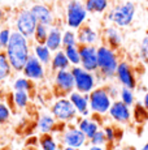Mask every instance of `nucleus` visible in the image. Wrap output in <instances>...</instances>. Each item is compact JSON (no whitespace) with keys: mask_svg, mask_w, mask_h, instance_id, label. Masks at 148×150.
<instances>
[{"mask_svg":"<svg viewBox=\"0 0 148 150\" xmlns=\"http://www.w3.org/2000/svg\"><path fill=\"white\" fill-rule=\"evenodd\" d=\"M4 54L15 73H21L31 55V39L13 30L10 41L4 48Z\"/></svg>","mask_w":148,"mask_h":150,"instance_id":"obj_1","label":"nucleus"},{"mask_svg":"<svg viewBox=\"0 0 148 150\" xmlns=\"http://www.w3.org/2000/svg\"><path fill=\"white\" fill-rule=\"evenodd\" d=\"M119 60L121 59L116 50L108 47L104 43H100L98 46V72H96L98 85L108 83L114 80Z\"/></svg>","mask_w":148,"mask_h":150,"instance_id":"obj_2","label":"nucleus"},{"mask_svg":"<svg viewBox=\"0 0 148 150\" xmlns=\"http://www.w3.org/2000/svg\"><path fill=\"white\" fill-rule=\"evenodd\" d=\"M136 16V4L134 1H121L114 4L104 14V21L118 29H127L133 25Z\"/></svg>","mask_w":148,"mask_h":150,"instance_id":"obj_3","label":"nucleus"},{"mask_svg":"<svg viewBox=\"0 0 148 150\" xmlns=\"http://www.w3.org/2000/svg\"><path fill=\"white\" fill-rule=\"evenodd\" d=\"M89 12L82 0H66L64 5V24L68 29L78 30L89 21Z\"/></svg>","mask_w":148,"mask_h":150,"instance_id":"obj_4","label":"nucleus"},{"mask_svg":"<svg viewBox=\"0 0 148 150\" xmlns=\"http://www.w3.org/2000/svg\"><path fill=\"white\" fill-rule=\"evenodd\" d=\"M50 112L53 117L56 119V122L62 124V125H68L75 122L78 114H77L75 108L72 105V102L69 100L68 97H59L55 102L51 105Z\"/></svg>","mask_w":148,"mask_h":150,"instance_id":"obj_5","label":"nucleus"},{"mask_svg":"<svg viewBox=\"0 0 148 150\" xmlns=\"http://www.w3.org/2000/svg\"><path fill=\"white\" fill-rule=\"evenodd\" d=\"M113 99L108 94L104 85H99L89 94V105L91 114L96 116H105L109 112Z\"/></svg>","mask_w":148,"mask_h":150,"instance_id":"obj_6","label":"nucleus"},{"mask_svg":"<svg viewBox=\"0 0 148 150\" xmlns=\"http://www.w3.org/2000/svg\"><path fill=\"white\" fill-rule=\"evenodd\" d=\"M36 26H38V21L31 13L30 8H20L16 12L15 20H13V30L31 39Z\"/></svg>","mask_w":148,"mask_h":150,"instance_id":"obj_7","label":"nucleus"},{"mask_svg":"<svg viewBox=\"0 0 148 150\" xmlns=\"http://www.w3.org/2000/svg\"><path fill=\"white\" fill-rule=\"evenodd\" d=\"M73 77H74V90L82 94H90L98 85L96 73H91L79 65V67L70 68Z\"/></svg>","mask_w":148,"mask_h":150,"instance_id":"obj_8","label":"nucleus"},{"mask_svg":"<svg viewBox=\"0 0 148 150\" xmlns=\"http://www.w3.org/2000/svg\"><path fill=\"white\" fill-rule=\"evenodd\" d=\"M114 80L121 88H127L131 90H135L138 88V77L135 74V69L129 60H119Z\"/></svg>","mask_w":148,"mask_h":150,"instance_id":"obj_9","label":"nucleus"},{"mask_svg":"<svg viewBox=\"0 0 148 150\" xmlns=\"http://www.w3.org/2000/svg\"><path fill=\"white\" fill-rule=\"evenodd\" d=\"M87 141L86 136L82 133L78 129L77 125L73 124H68L64 127L61 132H60V144L62 146H70V148H75V149H82Z\"/></svg>","mask_w":148,"mask_h":150,"instance_id":"obj_10","label":"nucleus"},{"mask_svg":"<svg viewBox=\"0 0 148 150\" xmlns=\"http://www.w3.org/2000/svg\"><path fill=\"white\" fill-rule=\"evenodd\" d=\"M53 89L59 97H68L72 91H74V77L70 69L59 71L53 73Z\"/></svg>","mask_w":148,"mask_h":150,"instance_id":"obj_11","label":"nucleus"},{"mask_svg":"<svg viewBox=\"0 0 148 150\" xmlns=\"http://www.w3.org/2000/svg\"><path fill=\"white\" fill-rule=\"evenodd\" d=\"M22 76L29 79L33 82H40L47 77V67L43 65L33 54L29 56L26 64L22 69Z\"/></svg>","mask_w":148,"mask_h":150,"instance_id":"obj_12","label":"nucleus"},{"mask_svg":"<svg viewBox=\"0 0 148 150\" xmlns=\"http://www.w3.org/2000/svg\"><path fill=\"white\" fill-rule=\"evenodd\" d=\"M108 116L113 123L121 124V125H129L133 122L131 107L122 103L119 99L113 100L112 106L109 108V112H108Z\"/></svg>","mask_w":148,"mask_h":150,"instance_id":"obj_13","label":"nucleus"},{"mask_svg":"<svg viewBox=\"0 0 148 150\" xmlns=\"http://www.w3.org/2000/svg\"><path fill=\"white\" fill-rule=\"evenodd\" d=\"M81 55V67L91 73L98 72V46L78 45Z\"/></svg>","mask_w":148,"mask_h":150,"instance_id":"obj_14","label":"nucleus"},{"mask_svg":"<svg viewBox=\"0 0 148 150\" xmlns=\"http://www.w3.org/2000/svg\"><path fill=\"white\" fill-rule=\"evenodd\" d=\"M29 8H30L31 13L34 14V17L36 18L38 24H42V25L51 28L57 21L52 7H50L45 3H33Z\"/></svg>","mask_w":148,"mask_h":150,"instance_id":"obj_15","label":"nucleus"},{"mask_svg":"<svg viewBox=\"0 0 148 150\" xmlns=\"http://www.w3.org/2000/svg\"><path fill=\"white\" fill-rule=\"evenodd\" d=\"M101 43L107 45L108 47L113 48V50H119L124 43V35L121 33V29L116 28L114 25H105L101 29Z\"/></svg>","mask_w":148,"mask_h":150,"instance_id":"obj_16","label":"nucleus"},{"mask_svg":"<svg viewBox=\"0 0 148 150\" xmlns=\"http://www.w3.org/2000/svg\"><path fill=\"white\" fill-rule=\"evenodd\" d=\"M77 38H78V45L99 46L101 42V33L92 25L86 24L77 30Z\"/></svg>","mask_w":148,"mask_h":150,"instance_id":"obj_17","label":"nucleus"},{"mask_svg":"<svg viewBox=\"0 0 148 150\" xmlns=\"http://www.w3.org/2000/svg\"><path fill=\"white\" fill-rule=\"evenodd\" d=\"M68 98H69V100L74 106L78 116L89 117L91 115L90 105H89V94H82V93H78V91L74 90L68 96Z\"/></svg>","mask_w":148,"mask_h":150,"instance_id":"obj_18","label":"nucleus"},{"mask_svg":"<svg viewBox=\"0 0 148 150\" xmlns=\"http://www.w3.org/2000/svg\"><path fill=\"white\" fill-rule=\"evenodd\" d=\"M62 33H64V29H62L61 24L56 22L55 25L50 28V33H48L47 41L44 45L50 48L52 54L62 50Z\"/></svg>","mask_w":148,"mask_h":150,"instance_id":"obj_19","label":"nucleus"},{"mask_svg":"<svg viewBox=\"0 0 148 150\" xmlns=\"http://www.w3.org/2000/svg\"><path fill=\"white\" fill-rule=\"evenodd\" d=\"M57 124L51 112H42L36 119V129L40 134H53L57 131Z\"/></svg>","mask_w":148,"mask_h":150,"instance_id":"obj_20","label":"nucleus"},{"mask_svg":"<svg viewBox=\"0 0 148 150\" xmlns=\"http://www.w3.org/2000/svg\"><path fill=\"white\" fill-rule=\"evenodd\" d=\"M75 122H77L75 125L78 127L79 131L86 136L87 141L95 136V133L98 131H100V123H99L96 119H92V117H90V116L89 117L78 116Z\"/></svg>","mask_w":148,"mask_h":150,"instance_id":"obj_21","label":"nucleus"},{"mask_svg":"<svg viewBox=\"0 0 148 150\" xmlns=\"http://www.w3.org/2000/svg\"><path fill=\"white\" fill-rule=\"evenodd\" d=\"M70 68H72V65H70L64 50L53 52L52 60H51V64H50V71L52 73H56L59 71H66V69H70Z\"/></svg>","mask_w":148,"mask_h":150,"instance_id":"obj_22","label":"nucleus"},{"mask_svg":"<svg viewBox=\"0 0 148 150\" xmlns=\"http://www.w3.org/2000/svg\"><path fill=\"white\" fill-rule=\"evenodd\" d=\"M84 8L89 13L105 14L110 8V0H84Z\"/></svg>","mask_w":148,"mask_h":150,"instance_id":"obj_23","label":"nucleus"},{"mask_svg":"<svg viewBox=\"0 0 148 150\" xmlns=\"http://www.w3.org/2000/svg\"><path fill=\"white\" fill-rule=\"evenodd\" d=\"M31 54H33L43 65L50 67L53 54L51 52V50L45 45H33L31 46Z\"/></svg>","mask_w":148,"mask_h":150,"instance_id":"obj_24","label":"nucleus"},{"mask_svg":"<svg viewBox=\"0 0 148 150\" xmlns=\"http://www.w3.org/2000/svg\"><path fill=\"white\" fill-rule=\"evenodd\" d=\"M12 89L13 91H26V93L31 94L35 90V82L30 81L25 76H17L12 81Z\"/></svg>","mask_w":148,"mask_h":150,"instance_id":"obj_25","label":"nucleus"},{"mask_svg":"<svg viewBox=\"0 0 148 150\" xmlns=\"http://www.w3.org/2000/svg\"><path fill=\"white\" fill-rule=\"evenodd\" d=\"M10 100L17 110H26L31 102V94L26 91H13L10 94Z\"/></svg>","mask_w":148,"mask_h":150,"instance_id":"obj_26","label":"nucleus"},{"mask_svg":"<svg viewBox=\"0 0 148 150\" xmlns=\"http://www.w3.org/2000/svg\"><path fill=\"white\" fill-rule=\"evenodd\" d=\"M12 74H13V69L10 67L4 51H3V52H0V85L9 81Z\"/></svg>","mask_w":148,"mask_h":150,"instance_id":"obj_27","label":"nucleus"},{"mask_svg":"<svg viewBox=\"0 0 148 150\" xmlns=\"http://www.w3.org/2000/svg\"><path fill=\"white\" fill-rule=\"evenodd\" d=\"M39 150H59V141L53 134H40L38 137Z\"/></svg>","mask_w":148,"mask_h":150,"instance_id":"obj_28","label":"nucleus"},{"mask_svg":"<svg viewBox=\"0 0 148 150\" xmlns=\"http://www.w3.org/2000/svg\"><path fill=\"white\" fill-rule=\"evenodd\" d=\"M48 33H50V26H45V25L38 24L35 31H34L33 38H31L34 41V45H44L45 41H47Z\"/></svg>","mask_w":148,"mask_h":150,"instance_id":"obj_29","label":"nucleus"},{"mask_svg":"<svg viewBox=\"0 0 148 150\" xmlns=\"http://www.w3.org/2000/svg\"><path fill=\"white\" fill-rule=\"evenodd\" d=\"M103 132L105 134V140H107V145H109V148H114V142L118 140V128L114 127L113 124H108L104 125Z\"/></svg>","mask_w":148,"mask_h":150,"instance_id":"obj_30","label":"nucleus"},{"mask_svg":"<svg viewBox=\"0 0 148 150\" xmlns=\"http://www.w3.org/2000/svg\"><path fill=\"white\" fill-rule=\"evenodd\" d=\"M62 50H64V52L66 55V57L72 67H79V65H81V55H79L78 46L66 47V48H62Z\"/></svg>","mask_w":148,"mask_h":150,"instance_id":"obj_31","label":"nucleus"},{"mask_svg":"<svg viewBox=\"0 0 148 150\" xmlns=\"http://www.w3.org/2000/svg\"><path fill=\"white\" fill-rule=\"evenodd\" d=\"M78 46V38H77V31L72 29H65L62 33V48L74 47Z\"/></svg>","mask_w":148,"mask_h":150,"instance_id":"obj_32","label":"nucleus"},{"mask_svg":"<svg viewBox=\"0 0 148 150\" xmlns=\"http://www.w3.org/2000/svg\"><path fill=\"white\" fill-rule=\"evenodd\" d=\"M118 99L121 100L122 103H125L126 106L131 107V106L135 105V93H134V90H131V89L121 88Z\"/></svg>","mask_w":148,"mask_h":150,"instance_id":"obj_33","label":"nucleus"},{"mask_svg":"<svg viewBox=\"0 0 148 150\" xmlns=\"http://www.w3.org/2000/svg\"><path fill=\"white\" fill-rule=\"evenodd\" d=\"M12 117V108L4 99H0V125H4Z\"/></svg>","mask_w":148,"mask_h":150,"instance_id":"obj_34","label":"nucleus"},{"mask_svg":"<svg viewBox=\"0 0 148 150\" xmlns=\"http://www.w3.org/2000/svg\"><path fill=\"white\" fill-rule=\"evenodd\" d=\"M138 57L143 63L148 64V34L142 38L140 45H139V51H138Z\"/></svg>","mask_w":148,"mask_h":150,"instance_id":"obj_35","label":"nucleus"},{"mask_svg":"<svg viewBox=\"0 0 148 150\" xmlns=\"http://www.w3.org/2000/svg\"><path fill=\"white\" fill-rule=\"evenodd\" d=\"M12 29L9 26H3L0 28V46H1L3 51L4 48L8 46V43L10 41V37H12Z\"/></svg>","mask_w":148,"mask_h":150,"instance_id":"obj_36","label":"nucleus"},{"mask_svg":"<svg viewBox=\"0 0 148 150\" xmlns=\"http://www.w3.org/2000/svg\"><path fill=\"white\" fill-rule=\"evenodd\" d=\"M104 86H105V89H107L108 94H109L110 98H112L113 100L118 99V97H119V90H121V86H119L117 82L110 81V82L105 83Z\"/></svg>","mask_w":148,"mask_h":150,"instance_id":"obj_37","label":"nucleus"},{"mask_svg":"<svg viewBox=\"0 0 148 150\" xmlns=\"http://www.w3.org/2000/svg\"><path fill=\"white\" fill-rule=\"evenodd\" d=\"M89 144L91 146H104L107 145V140H105V134L103 132V129L98 131L95 133V136L89 140Z\"/></svg>","mask_w":148,"mask_h":150,"instance_id":"obj_38","label":"nucleus"},{"mask_svg":"<svg viewBox=\"0 0 148 150\" xmlns=\"http://www.w3.org/2000/svg\"><path fill=\"white\" fill-rule=\"evenodd\" d=\"M142 106H143V108L147 111V114H148V90L144 93V96H143V99H142Z\"/></svg>","mask_w":148,"mask_h":150,"instance_id":"obj_39","label":"nucleus"},{"mask_svg":"<svg viewBox=\"0 0 148 150\" xmlns=\"http://www.w3.org/2000/svg\"><path fill=\"white\" fill-rule=\"evenodd\" d=\"M87 150H107V148H104V146H89V149Z\"/></svg>","mask_w":148,"mask_h":150,"instance_id":"obj_40","label":"nucleus"},{"mask_svg":"<svg viewBox=\"0 0 148 150\" xmlns=\"http://www.w3.org/2000/svg\"><path fill=\"white\" fill-rule=\"evenodd\" d=\"M4 18H5V12L3 9H0V22H1Z\"/></svg>","mask_w":148,"mask_h":150,"instance_id":"obj_41","label":"nucleus"},{"mask_svg":"<svg viewBox=\"0 0 148 150\" xmlns=\"http://www.w3.org/2000/svg\"><path fill=\"white\" fill-rule=\"evenodd\" d=\"M24 150H39L38 146H26Z\"/></svg>","mask_w":148,"mask_h":150,"instance_id":"obj_42","label":"nucleus"},{"mask_svg":"<svg viewBox=\"0 0 148 150\" xmlns=\"http://www.w3.org/2000/svg\"><path fill=\"white\" fill-rule=\"evenodd\" d=\"M62 150H82V149H75V148H70V146H62Z\"/></svg>","mask_w":148,"mask_h":150,"instance_id":"obj_43","label":"nucleus"},{"mask_svg":"<svg viewBox=\"0 0 148 150\" xmlns=\"http://www.w3.org/2000/svg\"><path fill=\"white\" fill-rule=\"evenodd\" d=\"M139 150H148V141H147V142H146V144H144V145H143V146H142V148H140V149H139Z\"/></svg>","mask_w":148,"mask_h":150,"instance_id":"obj_44","label":"nucleus"},{"mask_svg":"<svg viewBox=\"0 0 148 150\" xmlns=\"http://www.w3.org/2000/svg\"><path fill=\"white\" fill-rule=\"evenodd\" d=\"M112 150H125V149H122V148H113Z\"/></svg>","mask_w":148,"mask_h":150,"instance_id":"obj_45","label":"nucleus"},{"mask_svg":"<svg viewBox=\"0 0 148 150\" xmlns=\"http://www.w3.org/2000/svg\"><path fill=\"white\" fill-rule=\"evenodd\" d=\"M1 93H3V89H1V85H0V96H1Z\"/></svg>","mask_w":148,"mask_h":150,"instance_id":"obj_46","label":"nucleus"},{"mask_svg":"<svg viewBox=\"0 0 148 150\" xmlns=\"http://www.w3.org/2000/svg\"><path fill=\"white\" fill-rule=\"evenodd\" d=\"M0 52H3V48H1V46H0Z\"/></svg>","mask_w":148,"mask_h":150,"instance_id":"obj_47","label":"nucleus"},{"mask_svg":"<svg viewBox=\"0 0 148 150\" xmlns=\"http://www.w3.org/2000/svg\"><path fill=\"white\" fill-rule=\"evenodd\" d=\"M147 77H148V69H147Z\"/></svg>","mask_w":148,"mask_h":150,"instance_id":"obj_48","label":"nucleus"}]
</instances>
